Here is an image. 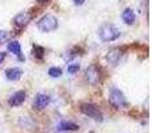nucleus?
Here are the masks:
<instances>
[{
    "label": "nucleus",
    "mask_w": 152,
    "mask_h": 133,
    "mask_svg": "<svg viewBox=\"0 0 152 133\" xmlns=\"http://www.w3.org/2000/svg\"><path fill=\"white\" fill-rule=\"evenodd\" d=\"M121 55H123V52H121L120 48H112V49H110L108 51V53H107L108 64H111L112 67H116L118 65V63L120 61Z\"/></svg>",
    "instance_id": "7"
},
{
    "label": "nucleus",
    "mask_w": 152,
    "mask_h": 133,
    "mask_svg": "<svg viewBox=\"0 0 152 133\" xmlns=\"http://www.w3.org/2000/svg\"><path fill=\"white\" fill-rule=\"evenodd\" d=\"M80 110L83 115L88 116V117L94 118L95 121H103V113L99 108L95 104H91V102H84V104L80 105Z\"/></svg>",
    "instance_id": "4"
},
{
    "label": "nucleus",
    "mask_w": 152,
    "mask_h": 133,
    "mask_svg": "<svg viewBox=\"0 0 152 133\" xmlns=\"http://www.w3.org/2000/svg\"><path fill=\"white\" fill-rule=\"evenodd\" d=\"M121 19H123V21L126 24L131 25V24H134L135 20H136V15H135L134 9H131V8H126V9L123 11V13H121Z\"/></svg>",
    "instance_id": "11"
},
{
    "label": "nucleus",
    "mask_w": 152,
    "mask_h": 133,
    "mask_svg": "<svg viewBox=\"0 0 152 133\" xmlns=\"http://www.w3.org/2000/svg\"><path fill=\"white\" fill-rule=\"evenodd\" d=\"M79 125L72 121H61L58 125V131L59 132H71V131H77Z\"/></svg>",
    "instance_id": "12"
},
{
    "label": "nucleus",
    "mask_w": 152,
    "mask_h": 133,
    "mask_svg": "<svg viewBox=\"0 0 152 133\" xmlns=\"http://www.w3.org/2000/svg\"><path fill=\"white\" fill-rule=\"evenodd\" d=\"M19 125L21 126V128H26V129H31L34 128L35 123L34 120H32L31 117H28V116H23V117H20V120H19Z\"/></svg>",
    "instance_id": "14"
},
{
    "label": "nucleus",
    "mask_w": 152,
    "mask_h": 133,
    "mask_svg": "<svg viewBox=\"0 0 152 133\" xmlns=\"http://www.w3.org/2000/svg\"><path fill=\"white\" fill-rule=\"evenodd\" d=\"M99 36L105 43L115 41V40H118L120 37V31L112 24H104V25H102L99 28Z\"/></svg>",
    "instance_id": "1"
},
{
    "label": "nucleus",
    "mask_w": 152,
    "mask_h": 133,
    "mask_svg": "<svg viewBox=\"0 0 152 133\" xmlns=\"http://www.w3.org/2000/svg\"><path fill=\"white\" fill-rule=\"evenodd\" d=\"M86 78L91 85H96L100 80V70L95 64H91L86 69Z\"/></svg>",
    "instance_id": "5"
},
{
    "label": "nucleus",
    "mask_w": 152,
    "mask_h": 133,
    "mask_svg": "<svg viewBox=\"0 0 152 133\" xmlns=\"http://www.w3.org/2000/svg\"><path fill=\"white\" fill-rule=\"evenodd\" d=\"M48 75H50L51 77H60V76L63 75V70L59 67H52L48 69Z\"/></svg>",
    "instance_id": "15"
},
{
    "label": "nucleus",
    "mask_w": 152,
    "mask_h": 133,
    "mask_svg": "<svg viewBox=\"0 0 152 133\" xmlns=\"http://www.w3.org/2000/svg\"><path fill=\"white\" fill-rule=\"evenodd\" d=\"M5 75V78L10 81H18L21 78V75H23V70L20 69V68L18 67H13V68H8V69H5L4 72Z\"/></svg>",
    "instance_id": "10"
},
{
    "label": "nucleus",
    "mask_w": 152,
    "mask_h": 133,
    "mask_svg": "<svg viewBox=\"0 0 152 133\" xmlns=\"http://www.w3.org/2000/svg\"><path fill=\"white\" fill-rule=\"evenodd\" d=\"M7 49L10 51L11 53H13V55L19 56V59H20V60H24V59L21 57V47H20V43H19V41H16V40H13V41L8 43V45H7Z\"/></svg>",
    "instance_id": "13"
},
{
    "label": "nucleus",
    "mask_w": 152,
    "mask_h": 133,
    "mask_svg": "<svg viewBox=\"0 0 152 133\" xmlns=\"http://www.w3.org/2000/svg\"><path fill=\"white\" fill-rule=\"evenodd\" d=\"M26 101V92L24 91H18L8 99V104L10 107H20L23 102Z\"/></svg>",
    "instance_id": "8"
},
{
    "label": "nucleus",
    "mask_w": 152,
    "mask_h": 133,
    "mask_svg": "<svg viewBox=\"0 0 152 133\" xmlns=\"http://www.w3.org/2000/svg\"><path fill=\"white\" fill-rule=\"evenodd\" d=\"M43 53H44V48H42V47H37V45L34 48V55H36L39 59H42Z\"/></svg>",
    "instance_id": "18"
},
{
    "label": "nucleus",
    "mask_w": 152,
    "mask_h": 133,
    "mask_svg": "<svg viewBox=\"0 0 152 133\" xmlns=\"http://www.w3.org/2000/svg\"><path fill=\"white\" fill-rule=\"evenodd\" d=\"M31 19H32L31 13L20 12V13H18V15L13 17V23H15V25H18L19 28H21V27H26L27 24L31 21Z\"/></svg>",
    "instance_id": "9"
},
{
    "label": "nucleus",
    "mask_w": 152,
    "mask_h": 133,
    "mask_svg": "<svg viewBox=\"0 0 152 133\" xmlns=\"http://www.w3.org/2000/svg\"><path fill=\"white\" fill-rule=\"evenodd\" d=\"M80 69V64H69L68 67H67V72L69 73V75H74V73H77V70Z\"/></svg>",
    "instance_id": "16"
},
{
    "label": "nucleus",
    "mask_w": 152,
    "mask_h": 133,
    "mask_svg": "<svg viewBox=\"0 0 152 133\" xmlns=\"http://www.w3.org/2000/svg\"><path fill=\"white\" fill-rule=\"evenodd\" d=\"M5 57H7V53H5V52H0V64H3V61H4Z\"/></svg>",
    "instance_id": "19"
},
{
    "label": "nucleus",
    "mask_w": 152,
    "mask_h": 133,
    "mask_svg": "<svg viewBox=\"0 0 152 133\" xmlns=\"http://www.w3.org/2000/svg\"><path fill=\"white\" fill-rule=\"evenodd\" d=\"M10 39V32L7 31H0V44H3L4 41Z\"/></svg>",
    "instance_id": "17"
},
{
    "label": "nucleus",
    "mask_w": 152,
    "mask_h": 133,
    "mask_svg": "<svg viewBox=\"0 0 152 133\" xmlns=\"http://www.w3.org/2000/svg\"><path fill=\"white\" fill-rule=\"evenodd\" d=\"M108 100L110 104L115 108H127L128 107V101H127L124 93L118 88H111L108 92Z\"/></svg>",
    "instance_id": "2"
},
{
    "label": "nucleus",
    "mask_w": 152,
    "mask_h": 133,
    "mask_svg": "<svg viewBox=\"0 0 152 133\" xmlns=\"http://www.w3.org/2000/svg\"><path fill=\"white\" fill-rule=\"evenodd\" d=\"M51 96L47 93H37L34 99V108L37 110H43L50 105Z\"/></svg>",
    "instance_id": "6"
},
{
    "label": "nucleus",
    "mask_w": 152,
    "mask_h": 133,
    "mask_svg": "<svg viewBox=\"0 0 152 133\" xmlns=\"http://www.w3.org/2000/svg\"><path fill=\"white\" fill-rule=\"evenodd\" d=\"M84 1H86V0H74V3L76 5H81V4H84Z\"/></svg>",
    "instance_id": "20"
},
{
    "label": "nucleus",
    "mask_w": 152,
    "mask_h": 133,
    "mask_svg": "<svg viewBox=\"0 0 152 133\" xmlns=\"http://www.w3.org/2000/svg\"><path fill=\"white\" fill-rule=\"evenodd\" d=\"M58 27H59L58 19H56L53 15H50V13H48V15H44L39 21H37V29H39L40 32H44V33L55 31Z\"/></svg>",
    "instance_id": "3"
},
{
    "label": "nucleus",
    "mask_w": 152,
    "mask_h": 133,
    "mask_svg": "<svg viewBox=\"0 0 152 133\" xmlns=\"http://www.w3.org/2000/svg\"><path fill=\"white\" fill-rule=\"evenodd\" d=\"M39 1H47V0H39Z\"/></svg>",
    "instance_id": "21"
}]
</instances>
